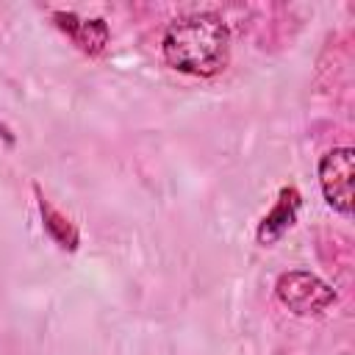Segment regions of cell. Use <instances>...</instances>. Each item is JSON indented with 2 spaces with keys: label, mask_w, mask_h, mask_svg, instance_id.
I'll return each instance as SVG.
<instances>
[{
  "label": "cell",
  "mask_w": 355,
  "mask_h": 355,
  "mask_svg": "<svg viewBox=\"0 0 355 355\" xmlns=\"http://www.w3.org/2000/svg\"><path fill=\"white\" fill-rule=\"evenodd\" d=\"M164 61L194 78L219 75L230 61V31L222 17L211 11L186 14L169 22L161 39Z\"/></svg>",
  "instance_id": "1"
},
{
  "label": "cell",
  "mask_w": 355,
  "mask_h": 355,
  "mask_svg": "<svg viewBox=\"0 0 355 355\" xmlns=\"http://www.w3.org/2000/svg\"><path fill=\"white\" fill-rule=\"evenodd\" d=\"M275 294L280 305L297 316H319L336 305V291L311 272H283L275 283Z\"/></svg>",
  "instance_id": "2"
},
{
  "label": "cell",
  "mask_w": 355,
  "mask_h": 355,
  "mask_svg": "<svg viewBox=\"0 0 355 355\" xmlns=\"http://www.w3.org/2000/svg\"><path fill=\"white\" fill-rule=\"evenodd\" d=\"M352 175L355 153L349 147H333L319 161V186L327 205L344 216L352 214Z\"/></svg>",
  "instance_id": "3"
},
{
  "label": "cell",
  "mask_w": 355,
  "mask_h": 355,
  "mask_svg": "<svg viewBox=\"0 0 355 355\" xmlns=\"http://www.w3.org/2000/svg\"><path fill=\"white\" fill-rule=\"evenodd\" d=\"M53 22L67 39L86 55H100L108 47V25L97 17H80L75 11H53Z\"/></svg>",
  "instance_id": "4"
},
{
  "label": "cell",
  "mask_w": 355,
  "mask_h": 355,
  "mask_svg": "<svg viewBox=\"0 0 355 355\" xmlns=\"http://www.w3.org/2000/svg\"><path fill=\"white\" fill-rule=\"evenodd\" d=\"M297 211H300V191L294 186H283L280 194H277V202L272 205V211L261 219L258 225V241L261 244H272L277 241L297 219Z\"/></svg>",
  "instance_id": "5"
},
{
  "label": "cell",
  "mask_w": 355,
  "mask_h": 355,
  "mask_svg": "<svg viewBox=\"0 0 355 355\" xmlns=\"http://www.w3.org/2000/svg\"><path fill=\"white\" fill-rule=\"evenodd\" d=\"M36 194H39V189H36ZM39 214H42V225H44V230H47V236L61 247V250H75L78 247V227L58 211V208H53L42 194H39Z\"/></svg>",
  "instance_id": "6"
}]
</instances>
